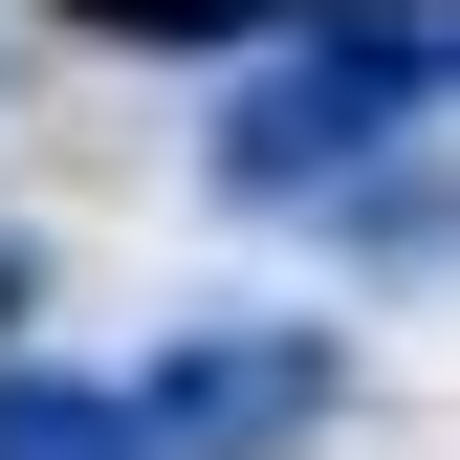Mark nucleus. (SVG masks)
I'll return each mask as SVG.
<instances>
[{
    "label": "nucleus",
    "instance_id": "nucleus-1",
    "mask_svg": "<svg viewBox=\"0 0 460 460\" xmlns=\"http://www.w3.org/2000/svg\"><path fill=\"white\" fill-rule=\"evenodd\" d=\"M0 285H22V263H0Z\"/></svg>",
    "mask_w": 460,
    "mask_h": 460
}]
</instances>
